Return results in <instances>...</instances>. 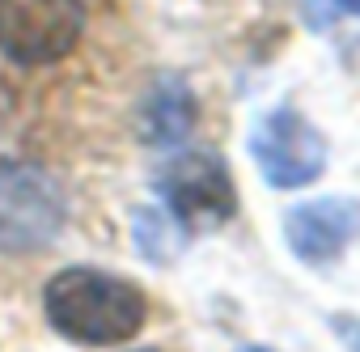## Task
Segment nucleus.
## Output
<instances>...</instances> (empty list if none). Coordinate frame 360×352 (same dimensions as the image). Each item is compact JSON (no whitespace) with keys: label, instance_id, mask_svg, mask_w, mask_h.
I'll use <instances>...</instances> for the list:
<instances>
[{"label":"nucleus","instance_id":"3","mask_svg":"<svg viewBox=\"0 0 360 352\" xmlns=\"http://www.w3.org/2000/svg\"><path fill=\"white\" fill-rule=\"evenodd\" d=\"M157 196L187 238L195 230H221L238 217L233 174L217 153H174L157 170Z\"/></svg>","mask_w":360,"mask_h":352},{"label":"nucleus","instance_id":"5","mask_svg":"<svg viewBox=\"0 0 360 352\" xmlns=\"http://www.w3.org/2000/svg\"><path fill=\"white\" fill-rule=\"evenodd\" d=\"M250 157L263 174V183H271L276 191H297L322 179L326 136L297 106H276L250 132Z\"/></svg>","mask_w":360,"mask_h":352},{"label":"nucleus","instance_id":"11","mask_svg":"<svg viewBox=\"0 0 360 352\" xmlns=\"http://www.w3.org/2000/svg\"><path fill=\"white\" fill-rule=\"evenodd\" d=\"M238 352H271V348H263V344H246V348H238Z\"/></svg>","mask_w":360,"mask_h":352},{"label":"nucleus","instance_id":"2","mask_svg":"<svg viewBox=\"0 0 360 352\" xmlns=\"http://www.w3.org/2000/svg\"><path fill=\"white\" fill-rule=\"evenodd\" d=\"M68 221L56 174L39 161L0 157V255L47 251Z\"/></svg>","mask_w":360,"mask_h":352},{"label":"nucleus","instance_id":"1","mask_svg":"<svg viewBox=\"0 0 360 352\" xmlns=\"http://www.w3.org/2000/svg\"><path fill=\"white\" fill-rule=\"evenodd\" d=\"M43 314L56 335L81 348H115L127 344L144 318L148 297L136 280L106 268H64L43 289Z\"/></svg>","mask_w":360,"mask_h":352},{"label":"nucleus","instance_id":"12","mask_svg":"<svg viewBox=\"0 0 360 352\" xmlns=\"http://www.w3.org/2000/svg\"><path fill=\"white\" fill-rule=\"evenodd\" d=\"M140 352H157V348H140Z\"/></svg>","mask_w":360,"mask_h":352},{"label":"nucleus","instance_id":"9","mask_svg":"<svg viewBox=\"0 0 360 352\" xmlns=\"http://www.w3.org/2000/svg\"><path fill=\"white\" fill-rule=\"evenodd\" d=\"M335 331L347 339L352 352H360V318H335Z\"/></svg>","mask_w":360,"mask_h":352},{"label":"nucleus","instance_id":"4","mask_svg":"<svg viewBox=\"0 0 360 352\" xmlns=\"http://www.w3.org/2000/svg\"><path fill=\"white\" fill-rule=\"evenodd\" d=\"M85 34V0H0V56L22 68L64 60Z\"/></svg>","mask_w":360,"mask_h":352},{"label":"nucleus","instance_id":"7","mask_svg":"<svg viewBox=\"0 0 360 352\" xmlns=\"http://www.w3.org/2000/svg\"><path fill=\"white\" fill-rule=\"evenodd\" d=\"M195 127V98L191 89L178 81V77H165L148 89L144 98V115H140V132L148 144H178L187 140V132Z\"/></svg>","mask_w":360,"mask_h":352},{"label":"nucleus","instance_id":"10","mask_svg":"<svg viewBox=\"0 0 360 352\" xmlns=\"http://www.w3.org/2000/svg\"><path fill=\"white\" fill-rule=\"evenodd\" d=\"M335 5H339L343 13H352V18H360V0H335Z\"/></svg>","mask_w":360,"mask_h":352},{"label":"nucleus","instance_id":"6","mask_svg":"<svg viewBox=\"0 0 360 352\" xmlns=\"http://www.w3.org/2000/svg\"><path fill=\"white\" fill-rule=\"evenodd\" d=\"M284 238H288V251L301 263L326 268L339 255H347V246L360 242V200H352V196L305 200V204L288 208Z\"/></svg>","mask_w":360,"mask_h":352},{"label":"nucleus","instance_id":"8","mask_svg":"<svg viewBox=\"0 0 360 352\" xmlns=\"http://www.w3.org/2000/svg\"><path fill=\"white\" fill-rule=\"evenodd\" d=\"M131 234H136V246H140L153 263H169L178 251H183V242H187V234L174 225V217H169L165 208H140Z\"/></svg>","mask_w":360,"mask_h":352}]
</instances>
